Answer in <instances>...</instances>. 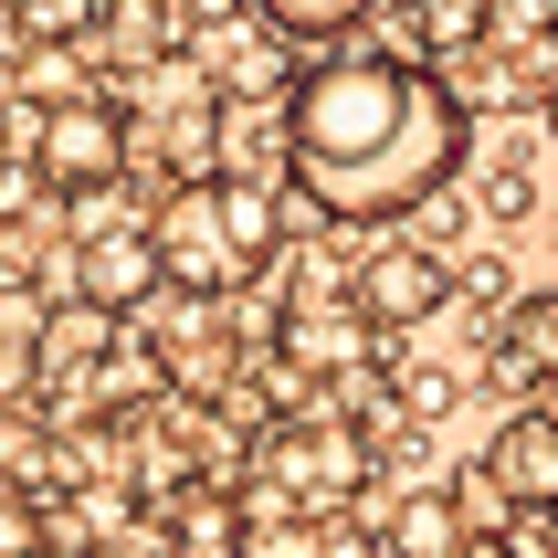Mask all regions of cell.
<instances>
[{
	"label": "cell",
	"instance_id": "1",
	"mask_svg": "<svg viewBox=\"0 0 558 558\" xmlns=\"http://www.w3.org/2000/svg\"><path fill=\"white\" fill-rule=\"evenodd\" d=\"M474 169V106L453 74L401 43H359L316 53L284 85V180L306 190L338 232H390L422 190Z\"/></svg>",
	"mask_w": 558,
	"mask_h": 558
},
{
	"label": "cell",
	"instance_id": "2",
	"mask_svg": "<svg viewBox=\"0 0 558 558\" xmlns=\"http://www.w3.org/2000/svg\"><path fill=\"white\" fill-rule=\"evenodd\" d=\"M126 158H137V117H126V106H117L106 85L53 95V106H43V137H32V180L53 190V201L126 180Z\"/></svg>",
	"mask_w": 558,
	"mask_h": 558
},
{
	"label": "cell",
	"instance_id": "3",
	"mask_svg": "<svg viewBox=\"0 0 558 558\" xmlns=\"http://www.w3.org/2000/svg\"><path fill=\"white\" fill-rule=\"evenodd\" d=\"M348 306H359L379 338L401 348L411 327H433V316L453 306V253H433V243H411V232H390V243L359 253V275H348Z\"/></svg>",
	"mask_w": 558,
	"mask_h": 558
},
{
	"label": "cell",
	"instance_id": "4",
	"mask_svg": "<svg viewBox=\"0 0 558 558\" xmlns=\"http://www.w3.org/2000/svg\"><path fill=\"white\" fill-rule=\"evenodd\" d=\"M148 232H158V264H169V284H190V295H232V284H253V275H243V253H232V232H221L211 180H169V201L148 211Z\"/></svg>",
	"mask_w": 558,
	"mask_h": 558
},
{
	"label": "cell",
	"instance_id": "5",
	"mask_svg": "<svg viewBox=\"0 0 558 558\" xmlns=\"http://www.w3.org/2000/svg\"><path fill=\"white\" fill-rule=\"evenodd\" d=\"M190 53H201V74H211L221 95H284L295 74H306V43L275 32L253 0L232 11V22H201V32H190Z\"/></svg>",
	"mask_w": 558,
	"mask_h": 558
},
{
	"label": "cell",
	"instance_id": "6",
	"mask_svg": "<svg viewBox=\"0 0 558 558\" xmlns=\"http://www.w3.org/2000/svg\"><path fill=\"white\" fill-rule=\"evenodd\" d=\"M485 390H506V401L558 390V284H517V306L485 338Z\"/></svg>",
	"mask_w": 558,
	"mask_h": 558
},
{
	"label": "cell",
	"instance_id": "7",
	"mask_svg": "<svg viewBox=\"0 0 558 558\" xmlns=\"http://www.w3.org/2000/svg\"><path fill=\"white\" fill-rule=\"evenodd\" d=\"M158 284H169V264H158V232H148V221L85 232V243H74V295H95L106 316H137Z\"/></svg>",
	"mask_w": 558,
	"mask_h": 558
},
{
	"label": "cell",
	"instance_id": "8",
	"mask_svg": "<svg viewBox=\"0 0 558 558\" xmlns=\"http://www.w3.org/2000/svg\"><path fill=\"white\" fill-rule=\"evenodd\" d=\"M474 464L506 485V506H517V517H548V506H558V411H506L496 442H485Z\"/></svg>",
	"mask_w": 558,
	"mask_h": 558
},
{
	"label": "cell",
	"instance_id": "9",
	"mask_svg": "<svg viewBox=\"0 0 558 558\" xmlns=\"http://www.w3.org/2000/svg\"><path fill=\"white\" fill-rule=\"evenodd\" d=\"M180 43H190L180 0H95V32H85V53L106 63V74H148V63H169Z\"/></svg>",
	"mask_w": 558,
	"mask_h": 558
},
{
	"label": "cell",
	"instance_id": "10",
	"mask_svg": "<svg viewBox=\"0 0 558 558\" xmlns=\"http://www.w3.org/2000/svg\"><path fill=\"white\" fill-rule=\"evenodd\" d=\"M474 527L453 485H401V506H379V558H464Z\"/></svg>",
	"mask_w": 558,
	"mask_h": 558
},
{
	"label": "cell",
	"instance_id": "11",
	"mask_svg": "<svg viewBox=\"0 0 558 558\" xmlns=\"http://www.w3.org/2000/svg\"><path fill=\"white\" fill-rule=\"evenodd\" d=\"M485 32H496V0H401V53L422 63H453Z\"/></svg>",
	"mask_w": 558,
	"mask_h": 558
},
{
	"label": "cell",
	"instance_id": "12",
	"mask_svg": "<svg viewBox=\"0 0 558 558\" xmlns=\"http://www.w3.org/2000/svg\"><path fill=\"white\" fill-rule=\"evenodd\" d=\"M253 527L243 496H201V485H180V506H169V558H232Z\"/></svg>",
	"mask_w": 558,
	"mask_h": 558
},
{
	"label": "cell",
	"instance_id": "13",
	"mask_svg": "<svg viewBox=\"0 0 558 558\" xmlns=\"http://www.w3.org/2000/svg\"><path fill=\"white\" fill-rule=\"evenodd\" d=\"M253 11H264L275 32H295V43L316 53V43H338V32H359V22L379 11V0H253Z\"/></svg>",
	"mask_w": 558,
	"mask_h": 558
},
{
	"label": "cell",
	"instance_id": "14",
	"mask_svg": "<svg viewBox=\"0 0 558 558\" xmlns=\"http://www.w3.org/2000/svg\"><path fill=\"white\" fill-rule=\"evenodd\" d=\"M0 32H11V43H85L95 0H0Z\"/></svg>",
	"mask_w": 558,
	"mask_h": 558
},
{
	"label": "cell",
	"instance_id": "15",
	"mask_svg": "<svg viewBox=\"0 0 558 558\" xmlns=\"http://www.w3.org/2000/svg\"><path fill=\"white\" fill-rule=\"evenodd\" d=\"M453 306H474L496 327V316L517 306V264H506V253H453Z\"/></svg>",
	"mask_w": 558,
	"mask_h": 558
},
{
	"label": "cell",
	"instance_id": "16",
	"mask_svg": "<svg viewBox=\"0 0 558 558\" xmlns=\"http://www.w3.org/2000/svg\"><path fill=\"white\" fill-rule=\"evenodd\" d=\"M453 506H464V527H474V537H506V527H517V506H506V485H496L485 464L453 474Z\"/></svg>",
	"mask_w": 558,
	"mask_h": 558
},
{
	"label": "cell",
	"instance_id": "17",
	"mask_svg": "<svg viewBox=\"0 0 558 558\" xmlns=\"http://www.w3.org/2000/svg\"><path fill=\"white\" fill-rule=\"evenodd\" d=\"M485 211H496V221H527L537 211V169L517 148H496V169H485Z\"/></svg>",
	"mask_w": 558,
	"mask_h": 558
},
{
	"label": "cell",
	"instance_id": "18",
	"mask_svg": "<svg viewBox=\"0 0 558 558\" xmlns=\"http://www.w3.org/2000/svg\"><path fill=\"white\" fill-rule=\"evenodd\" d=\"M32 548H43V506L22 474H0V558H32Z\"/></svg>",
	"mask_w": 558,
	"mask_h": 558
},
{
	"label": "cell",
	"instance_id": "19",
	"mask_svg": "<svg viewBox=\"0 0 558 558\" xmlns=\"http://www.w3.org/2000/svg\"><path fill=\"white\" fill-rule=\"evenodd\" d=\"M0 474L43 485V422H0Z\"/></svg>",
	"mask_w": 558,
	"mask_h": 558
},
{
	"label": "cell",
	"instance_id": "20",
	"mask_svg": "<svg viewBox=\"0 0 558 558\" xmlns=\"http://www.w3.org/2000/svg\"><path fill=\"white\" fill-rule=\"evenodd\" d=\"M85 558H169V537H158V527H106Z\"/></svg>",
	"mask_w": 558,
	"mask_h": 558
},
{
	"label": "cell",
	"instance_id": "21",
	"mask_svg": "<svg viewBox=\"0 0 558 558\" xmlns=\"http://www.w3.org/2000/svg\"><path fill=\"white\" fill-rule=\"evenodd\" d=\"M537 137L558 148V74H548V95H537Z\"/></svg>",
	"mask_w": 558,
	"mask_h": 558
},
{
	"label": "cell",
	"instance_id": "22",
	"mask_svg": "<svg viewBox=\"0 0 558 558\" xmlns=\"http://www.w3.org/2000/svg\"><path fill=\"white\" fill-rule=\"evenodd\" d=\"M32 558H85V548H63V537H43V548H32Z\"/></svg>",
	"mask_w": 558,
	"mask_h": 558
}]
</instances>
